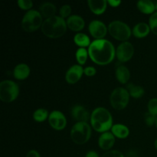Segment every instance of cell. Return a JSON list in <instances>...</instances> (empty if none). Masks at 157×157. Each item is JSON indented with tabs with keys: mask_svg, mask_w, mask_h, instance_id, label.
I'll list each match as a JSON object with an SVG mask.
<instances>
[{
	"mask_svg": "<svg viewBox=\"0 0 157 157\" xmlns=\"http://www.w3.org/2000/svg\"><path fill=\"white\" fill-rule=\"evenodd\" d=\"M90 59L99 65H106L113 61L116 55L114 46L107 39H97L89 46Z\"/></svg>",
	"mask_w": 157,
	"mask_h": 157,
	"instance_id": "obj_1",
	"label": "cell"
},
{
	"mask_svg": "<svg viewBox=\"0 0 157 157\" xmlns=\"http://www.w3.org/2000/svg\"><path fill=\"white\" fill-rule=\"evenodd\" d=\"M67 27V22L64 18L55 15L43 21L41 32L48 38H58L65 33Z\"/></svg>",
	"mask_w": 157,
	"mask_h": 157,
	"instance_id": "obj_2",
	"label": "cell"
},
{
	"mask_svg": "<svg viewBox=\"0 0 157 157\" xmlns=\"http://www.w3.org/2000/svg\"><path fill=\"white\" fill-rule=\"evenodd\" d=\"M92 127L99 133H105L112 128L113 119L110 112L104 107L94 109L90 116Z\"/></svg>",
	"mask_w": 157,
	"mask_h": 157,
	"instance_id": "obj_3",
	"label": "cell"
},
{
	"mask_svg": "<svg viewBox=\"0 0 157 157\" xmlns=\"http://www.w3.org/2000/svg\"><path fill=\"white\" fill-rule=\"evenodd\" d=\"M91 136V128L86 122H78L72 127L71 137L77 144H84L90 140Z\"/></svg>",
	"mask_w": 157,
	"mask_h": 157,
	"instance_id": "obj_4",
	"label": "cell"
},
{
	"mask_svg": "<svg viewBox=\"0 0 157 157\" xmlns=\"http://www.w3.org/2000/svg\"><path fill=\"white\" fill-rule=\"evenodd\" d=\"M43 24L42 15L36 10H29L25 14L21 21V27L27 32H33L41 28Z\"/></svg>",
	"mask_w": 157,
	"mask_h": 157,
	"instance_id": "obj_5",
	"label": "cell"
},
{
	"mask_svg": "<svg viewBox=\"0 0 157 157\" xmlns=\"http://www.w3.org/2000/svg\"><path fill=\"white\" fill-rule=\"evenodd\" d=\"M19 88L18 84L12 81H3L0 83V99L6 103L15 101L18 96Z\"/></svg>",
	"mask_w": 157,
	"mask_h": 157,
	"instance_id": "obj_6",
	"label": "cell"
},
{
	"mask_svg": "<svg viewBox=\"0 0 157 157\" xmlns=\"http://www.w3.org/2000/svg\"><path fill=\"white\" fill-rule=\"evenodd\" d=\"M108 31L113 38L119 41H126L131 36L130 28L121 21H113L110 23Z\"/></svg>",
	"mask_w": 157,
	"mask_h": 157,
	"instance_id": "obj_7",
	"label": "cell"
},
{
	"mask_svg": "<svg viewBox=\"0 0 157 157\" xmlns=\"http://www.w3.org/2000/svg\"><path fill=\"white\" fill-rule=\"evenodd\" d=\"M130 100V94L128 90L123 87L114 89L110 97V102L115 110H121L127 106Z\"/></svg>",
	"mask_w": 157,
	"mask_h": 157,
	"instance_id": "obj_8",
	"label": "cell"
},
{
	"mask_svg": "<svg viewBox=\"0 0 157 157\" xmlns=\"http://www.w3.org/2000/svg\"><path fill=\"white\" fill-rule=\"evenodd\" d=\"M117 58L121 62L130 61L134 54V48L131 43L124 41L121 43L117 48Z\"/></svg>",
	"mask_w": 157,
	"mask_h": 157,
	"instance_id": "obj_9",
	"label": "cell"
},
{
	"mask_svg": "<svg viewBox=\"0 0 157 157\" xmlns=\"http://www.w3.org/2000/svg\"><path fill=\"white\" fill-rule=\"evenodd\" d=\"M49 124L56 130H62L67 125V119L65 116L58 110H54L49 114Z\"/></svg>",
	"mask_w": 157,
	"mask_h": 157,
	"instance_id": "obj_10",
	"label": "cell"
},
{
	"mask_svg": "<svg viewBox=\"0 0 157 157\" xmlns=\"http://www.w3.org/2000/svg\"><path fill=\"white\" fill-rule=\"evenodd\" d=\"M88 29L90 35L97 39H103V38L107 35V27L102 21L98 20L92 21L89 25Z\"/></svg>",
	"mask_w": 157,
	"mask_h": 157,
	"instance_id": "obj_11",
	"label": "cell"
},
{
	"mask_svg": "<svg viewBox=\"0 0 157 157\" xmlns=\"http://www.w3.org/2000/svg\"><path fill=\"white\" fill-rule=\"evenodd\" d=\"M83 74H84L83 67L78 64H75L67 70L65 75L66 81L69 84H75L81 79Z\"/></svg>",
	"mask_w": 157,
	"mask_h": 157,
	"instance_id": "obj_12",
	"label": "cell"
},
{
	"mask_svg": "<svg viewBox=\"0 0 157 157\" xmlns=\"http://www.w3.org/2000/svg\"><path fill=\"white\" fill-rule=\"evenodd\" d=\"M71 117L74 120L78 122H86L90 119V113L89 112L81 105L74 106L71 109Z\"/></svg>",
	"mask_w": 157,
	"mask_h": 157,
	"instance_id": "obj_13",
	"label": "cell"
},
{
	"mask_svg": "<svg viewBox=\"0 0 157 157\" xmlns=\"http://www.w3.org/2000/svg\"><path fill=\"white\" fill-rule=\"evenodd\" d=\"M115 143V137L113 134L110 132L103 133L98 139V144L101 149L104 150H108L113 147Z\"/></svg>",
	"mask_w": 157,
	"mask_h": 157,
	"instance_id": "obj_14",
	"label": "cell"
},
{
	"mask_svg": "<svg viewBox=\"0 0 157 157\" xmlns=\"http://www.w3.org/2000/svg\"><path fill=\"white\" fill-rule=\"evenodd\" d=\"M67 26L73 32H79L84 28V20L82 17L78 15H74L69 17L67 20Z\"/></svg>",
	"mask_w": 157,
	"mask_h": 157,
	"instance_id": "obj_15",
	"label": "cell"
},
{
	"mask_svg": "<svg viewBox=\"0 0 157 157\" xmlns=\"http://www.w3.org/2000/svg\"><path fill=\"white\" fill-rule=\"evenodd\" d=\"M87 2L90 9L95 15H101L107 9V1L106 0H89Z\"/></svg>",
	"mask_w": 157,
	"mask_h": 157,
	"instance_id": "obj_16",
	"label": "cell"
},
{
	"mask_svg": "<svg viewBox=\"0 0 157 157\" xmlns=\"http://www.w3.org/2000/svg\"><path fill=\"white\" fill-rule=\"evenodd\" d=\"M15 78L18 80H25L30 75V67L25 64H19L15 67L13 71Z\"/></svg>",
	"mask_w": 157,
	"mask_h": 157,
	"instance_id": "obj_17",
	"label": "cell"
},
{
	"mask_svg": "<svg viewBox=\"0 0 157 157\" xmlns=\"http://www.w3.org/2000/svg\"><path fill=\"white\" fill-rule=\"evenodd\" d=\"M133 34L135 37L138 38H145L147 35H148V34L150 32V25L147 24V23L144 22H140L138 23L137 25L133 27Z\"/></svg>",
	"mask_w": 157,
	"mask_h": 157,
	"instance_id": "obj_18",
	"label": "cell"
},
{
	"mask_svg": "<svg viewBox=\"0 0 157 157\" xmlns=\"http://www.w3.org/2000/svg\"><path fill=\"white\" fill-rule=\"evenodd\" d=\"M130 71L126 66L120 65L116 69V78L121 84H127L130 79Z\"/></svg>",
	"mask_w": 157,
	"mask_h": 157,
	"instance_id": "obj_19",
	"label": "cell"
},
{
	"mask_svg": "<svg viewBox=\"0 0 157 157\" xmlns=\"http://www.w3.org/2000/svg\"><path fill=\"white\" fill-rule=\"evenodd\" d=\"M56 12V7L51 2H44L40 6V13L43 17L47 18L55 16Z\"/></svg>",
	"mask_w": 157,
	"mask_h": 157,
	"instance_id": "obj_20",
	"label": "cell"
},
{
	"mask_svg": "<svg viewBox=\"0 0 157 157\" xmlns=\"http://www.w3.org/2000/svg\"><path fill=\"white\" fill-rule=\"evenodd\" d=\"M137 8L144 14H153L156 9V5L150 0H140L137 2Z\"/></svg>",
	"mask_w": 157,
	"mask_h": 157,
	"instance_id": "obj_21",
	"label": "cell"
},
{
	"mask_svg": "<svg viewBox=\"0 0 157 157\" xmlns=\"http://www.w3.org/2000/svg\"><path fill=\"white\" fill-rule=\"evenodd\" d=\"M111 131L113 136H117L120 139L127 138L130 134V130H129L128 127H126L125 125H123V124H115V125H113L111 128Z\"/></svg>",
	"mask_w": 157,
	"mask_h": 157,
	"instance_id": "obj_22",
	"label": "cell"
},
{
	"mask_svg": "<svg viewBox=\"0 0 157 157\" xmlns=\"http://www.w3.org/2000/svg\"><path fill=\"white\" fill-rule=\"evenodd\" d=\"M74 41L77 45L81 48L90 46L91 44L90 38L84 33H78L77 35H75V36L74 37Z\"/></svg>",
	"mask_w": 157,
	"mask_h": 157,
	"instance_id": "obj_23",
	"label": "cell"
},
{
	"mask_svg": "<svg viewBox=\"0 0 157 157\" xmlns=\"http://www.w3.org/2000/svg\"><path fill=\"white\" fill-rule=\"evenodd\" d=\"M128 92L131 97L134 98H140L144 94V89L141 86L133 84H129L127 86Z\"/></svg>",
	"mask_w": 157,
	"mask_h": 157,
	"instance_id": "obj_24",
	"label": "cell"
},
{
	"mask_svg": "<svg viewBox=\"0 0 157 157\" xmlns=\"http://www.w3.org/2000/svg\"><path fill=\"white\" fill-rule=\"evenodd\" d=\"M48 117V112L47 110L43 108L38 109L34 112L33 118L36 122H43Z\"/></svg>",
	"mask_w": 157,
	"mask_h": 157,
	"instance_id": "obj_25",
	"label": "cell"
},
{
	"mask_svg": "<svg viewBox=\"0 0 157 157\" xmlns=\"http://www.w3.org/2000/svg\"><path fill=\"white\" fill-rule=\"evenodd\" d=\"M88 55V52L84 48H80L76 52V59L80 64L83 65L86 63Z\"/></svg>",
	"mask_w": 157,
	"mask_h": 157,
	"instance_id": "obj_26",
	"label": "cell"
},
{
	"mask_svg": "<svg viewBox=\"0 0 157 157\" xmlns=\"http://www.w3.org/2000/svg\"><path fill=\"white\" fill-rule=\"evenodd\" d=\"M148 107L149 113H150L151 114L154 115V116H157V98H152L151 100H150L148 103Z\"/></svg>",
	"mask_w": 157,
	"mask_h": 157,
	"instance_id": "obj_27",
	"label": "cell"
},
{
	"mask_svg": "<svg viewBox=\"0 0 157 157\" xmlns=\"http://www.w3.org/2000/svg\"><path fill=\"white\" fill-rule=\"evenodd\" d=\"M150 28L153 34L157 35V12L152 14L150 18Z\"/></svg>",
	"mask_w": 157,
	"mask_h": 157,
	"instance_id": "obj_28",
	"label": "cell"
},
{
	"mask_svg": "<svg viewBox=\"0 0 157 157\" xmlns=\"http://www.w3.org/2000/svg\"><path fill=\"white\" fill-rule=\"evenodd\" d=\"M156 117L154 115L151 114L150 113H146L144 115V121H145L146 124L149 127H152L154 124H156Z\"/></svg>",
	"mask_w": 157,
	"mask_h": 157,
	"instance_id": "obj_29",
	"label": "cell"
},
{
	"mask_svg": "<svg viewBox=\"0 0 157 157\" xmlns=\"http://www.w3.org/2000/svg\"><path fill=\"white\" fill-rule=\"evenodd\" d=\"M17 3H18L19 8H21L23 10L30 9L33 6V2L31 0H18Z\"/></svg>",
	"mask_w": 157,
	"mask_h": 157,
	"instance_id": "obj_30",
	"label": "cell"
},
{
	"mask_svg": "<svg viewBox=\"0 0 157 157\" xmlns=\"http://www.w3.org/2000/svg\"><path fill=\"white\" fill-rule=\"evenodd\" d=\"M71 12V8L69 5H64L60 9V15H61V18H64L66 17L69 16Z\"/></svg>",
	"mask_w": 157,
	"mask_h": 157,
	"instance_id": "obj_31",
	"label": "cell"
},
{
	"mask_svg": "<svg viewBox=\"0 0 157 157\" xmlns=\"http://www.w3.org/2000/svg\"><path fill=\"white\" fill-rule=\"evenodd\" d=\"M101 157H124V154L117 150H110L104 153Z\"/></svg>",
	"mask_w": 157,
	"mask_h": 157,
	"instance_id": "obj_32",
	"label": "cell"
},
{
	"mask_svg": "<svg viewBox=\"0 0 157 157\" xmlns=\"http://www.w3.org/2000/svg\"><path fill=\"white\" fill-rule=\"evenodd\" d=\"M97 70L94 67H87L86 68L84 69V73L88 77H92L94 75H95L96 74Z\"/></svg>",
	"mask_w": 157,
	"mask_h": 157,
	"instance_id": "obj_33",
	"label": "cell"
},
{
	"mask_svg": "<svg viewBox=\"0 0 157 157\" xmlns=\"http://www.w3.org/2000/svg\"><path fill=\"white\" fill-rule=\"evenodd\" d=\"M107 3L110 5V6H112V7H117L121 3V1H120V0H117V1L116 0H108Z\"/></svg>",
	"mask_w": 157,
	"mask_h": 157,
	"instance_id": "obj_34",
	"label": "cell"
},
{
	"mask_svg": "<svg viewBox=\"0 0 157 157\" xmlns=\"http://www.w3.org/2000/svg\"><path fill=\"white\" fill-rule=\"evenodd\" d=\"M26 157H41L40 154L35 150H30L26 155Z\"/></svg>",
	"mask_w": 157,
	"mask_h": 157,
	"instance_id": "obj_35",
	"label": "cell"
},
{
	"mask_svg": "<svg viewBox=\"0 0 157 157\" xmlns=\"http://www.w3.org/2000/svg\"><path fill=\"white\" fill-rule=\"evenodd\" d=\"M85 157H99V155H98V153L97 152L91 150V151L87 152Z\"/></svg>",
	"mask_w": 157,
	"mask_h": 157,
	"instance_id": "obj_36",
	"label": "cell"
},
{
	"mask_svg": "<svg viewBox=\"0 0 157 157\" xmlns=\"http://www.w3.org/2000/svg\"><path fill=\"white\" fill-rule=\"evenodd\" d=\"M127 157H137V156H136V154L135 153L130 152V153H127Z\"/></svg>",
	"mask_w": 157,
	"mask_h": 157,
	"instance_id": "obj_37",
	"label": "cell"
},
{
	"mask_svg": "<svg viewBox=\"0 0 157 157\" xmlns=\"http://www.w3.org/2000/svg\"><path fill=\"white\" fill-rule=\"evenodd\" d=\"M155 147H156V149L157 150V139L156 140V141H155Z\"/></svg>",
	"mask_w": 157,
	"mask_h": 157,
	"instance_id": "obj_38",
	"label": "cell"
},
{
	"mask_svg": "<svg viewBox=\"0 0 157 157\" xmlns=\"http://www.w3.org/2000/svg\"><path fill=\"white\" fill-rule=\"evenodd\" d=\"M156 127H157V118H156Z\"/></svg>",
	"mask_w": 157,
	"mask_h": 157,
	"instance_id": "obj_39",
	"label": "cell"
},
{
	"mask_svg": "<svg viewBox=\"0 0 157 157\" xmlns=\"http://www.w3.org/2000/svg\"><path fill=\"white\" fill-rule=\"evenodd\" d=\"M156 9L157 10V3L156 4Z\"/></svg>",
	"mask_w": 157,
	"mask_h": 157,
	"instance_id": "obj_40",
	"label": "cell"
}]
</instances>
